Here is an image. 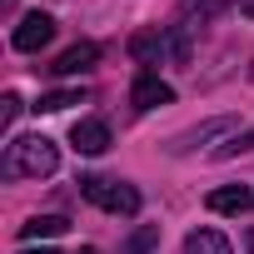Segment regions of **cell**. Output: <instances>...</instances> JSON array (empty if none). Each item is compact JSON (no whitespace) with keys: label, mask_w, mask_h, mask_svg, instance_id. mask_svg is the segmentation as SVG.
I'll list each match as a JSON object with an SVG mask.
<instances>
[{"label":"cell","mask_w":254,"mask_h":254,"mask_svg":"<svg viewBox=\"0 0 254 254\" xmlns=\"http://www.w3.org/2000/svg\"><path fill=\"white\" fill-rule=\"evenodd\" d=\"M55 165H60V150L45 135H25V140L5 145V175L10 180H45V175H55Z\"/></svg>","instance_id":"obj_1"},{"label":"cell","mask_w":254,"mask_h":254,"mask_svg":"<svg viewBox=\"0 0 254 254\" xmlns=\"http://www.w3.org/2000/svg\"><path fill=\"white\" fill-rule=\"evenodd\" d=\"M80 194L105 214H140V190L125 185V180H110V175H85Z\"/></svg>","instance_id":"obj_2"},{"label":"cell","mask_w":254,"mask_h":254,"mask_svg":"<svg viewBox=\"0 0 254 254\" xmlns=\"http://www.w3.org/2000/svg\"><path fill=\"white\" fill-rule=\"evenodd\" d=\"M50 40H55V15H50V10L20 15V25H15V35H10V45H15L20 55H35V50H45Z\"/></svg>","instance_id":"obj_3"},{"label":"cell","mask_w":254,"mask_h":254,"mask_svg":"<svg viewBox=\"0 0 254 254\" xmlns=\"http://www.w3.org/2000/svg\"><path fill=\"white\" fill-rule=\"evenodd\" d=\"M95 60H100V45H95V40H80V45L60 50L55 65H45V70H50V75H85V70H95Z\"/></svg>","instance_id":"obj_4"},{"label":"cell","mask_w":254,"mask_h":254,"mask_svg":"<svg viewBox=\"0 0 254 254\" xmlns=\"http://www.w3.org/2000/svg\"><path fill=\"white\" fill-rule=\"evenodd\" d=\"M170 100H175V90H170L155 70H145V75L130 85V105H135V110H160V105H170Z\"/></svg>","instance_id":"obj_5"},{"label":"cell","mask_w":254,"mask_h":254,"mask_svg":"<svg viewBox=\"0 0 254 254\" xmlns=\"http://www.w3.org/2000/svg\"><path fill=\"white\" fill-rule=\"evenodd\" d=\"M214 214H249L254 209V190L249 185H219V190H209V199H204Z\"/></svg>","instance_id":"obj_6"},{"label":"cell","mask_w":254,"mask_h":254,"mask_svg":"<svg viewBox=\"0 0 254 254\" xmlns=\"http://www.w3.org/2000/svg\"><path fill=\"white\" fill-rule=\"evenodd\" d=\"M70 145H75L80 155H105V150H110V125H105V120H75Z\"/></svg>","instance_id":"obj_7"},{"label":"cell","mask_w":254,"mask_h":254,"mask_svg":"<svg viewBox=\"0 0 254 254\" xmlns=\"http://www.w3.org/2000/svg\"><path fill=\"white\" fill-rule=\"evenodd\" d=\"M65 229H70L65 214H35V219L20 224V239H25V244H40V239H55V234H65Z\"/></svg>","instance_id":"obj_8"},{"label":"cell","mask_w":254,"mask_h":254,"mask_svg":"<svg viewBox=\"0 0 254 254\" xmlns=\"http://www.w3.org/2000/svg\"><path fill=\"white\" fill-rule=\"evenodd\" d=\"M229 130H234V120H204L199 130H185L170 150H175V155H185V150H194V145H204V140H214V135H229Z\"/></svg>","instance_id":"obj_9"},{"label":"cell","mask_w":254,"mask_h":254,"mask_svg":"<svg viewBox=\"0 0 254 254\" xmlns=\"http://www.w3.org/2000/svg\"><path fill=\"white\" fill-rule=\"evenodd\" d=\"M185 254H234V249H229V239L219 229H190L185 234Z\"/></svg>","instance_id":"obj_10"},{"label":"cell","mask_w":254,"mask_h":254,"mask_svg":"<svg viewBox=\"0 0 254 254\" xmlns=\"http://www.w3.org/2000/svg\"><path fill=\"white\" fill-rule=\"evenodd\" d=\"M85 100V90H50V95H40L30 110H40V115H55V110H70V105H80Z\"/></svg>","instance_id":"obj_11"},{"label":"cell","mask_w":254,"mask_h":254,"mask_svg":"<svg viewBox=\"0 0 254 254\" xmlns=\"http://www.w3.org/2000/svg\"><path fill=\"white\" fill-rule=\"evenodd\" d=\"M229 0H180V20H214Z\"/></svg>","instance_id":"obj_12"},{"label":"cell","mask_w":254,"mask_h":254,"mask_svg":"<svg viewBox=\"0 0 254 254\" xmlns=\"http://www.w3.org/2000/svg\"><path fill=\"white\" fill-rule=\"evenodd\" d=\"M155 244H160V224H140L130 239H125V249H120V254H150Z\"/></svg>","instance_id":"obj_13"},{"label":"cell","mask_w":254,"mask_h":254,"mask_svg":"<svg viewBox=\"0 0 254 254\" xmlns=\"http://www.w3.org/2000/svg\"><path fill=\"white\" fill-rule=\"evenodd\" d=\"M244 150H254V130H249V135H234V140H229V145H219L214 155H219V160H234V155H244Z\"/></svg>","instance_id":"obj_14"},{"label":"cell","mask_w":254,"mask_h":254,"mask_svg":"<svg viewBox=\"0 0 254 254\" xmlns=\"http://www.w3.org/2000/svg\"><path fill=\"white\" fill-rule=\"evenodd\" d=\"M20 95H5V100H0V130H10V125H15V115H20Z\"/></svg>","instance_id":"obj_15"},{"label":"cell","mask_w":254,"mask_h":254,"mask_svg":"<svg viewBox=\"0 0 254 254\" xmlns=\"http://www.w3.org/2000/svg\"><path fill=\"white\" fill-rule=\"evenodd\" d=\"M239 15H249V20H254V0H239Z\"/></svg>","instance_id":"obj_16"},{"label":"cell","mask_w":254,"mask_h":254,"mask_svg":"<svg viewBox=\"0 0 254 254\" xmlns=\"http://www.w3.org/2000/svg\"><path fill=\"white\" fill-rule=\"evenodd\" d=\"M20 254H55V249H45V244H40V249H20Z\"/></svg>","instance_id":"obj_17"},{"label":"cell","mask_w":254,"mask_h":254,"mask_svg":"<svg viewBox=\"0 0 254 254\" xmlns=\"http://www.w3.org/2000/svg\"><path fill=\"white\" fill-rule=\"evenodd\" d=\"M0 10H15V0H0Z\"/></svg>","instance_id":"obj_18"},{"label":"cell","mask_w":254,"mask_h":254,"mask_svg":"<svg viewBox=\"0 0 254 254\" xmlns=\"http://www.w3.org/2000/svg\"><path fill=\"white\" fill-rule=\"evenodd\" d=\"M80 254H100V249H80Z\"/></svg>","instance_id":"obj_19"}]
</instances>
